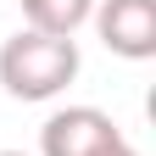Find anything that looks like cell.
<instances>
[{
  "mask_svg": "<svg viewBox=\"0 0 156 156\" xmlns=\"http://www.w3.org/2000/svg\"><path fill=\"white\" fill-rule=\"evenodd\" d=\"M123 145V128L101 106H62L39 128V156H106Z\"/></svg>",
  "mask_w": 156,
  "mask_h": 156,
  "instance_id": "7a4b0ae2",
  "label": "cell"
},
{
  "mask_svg": "<svg viewBox=\"0 0 156 156\" xmlns=\"http://www.w3.org/2000/svg\"><path fill=\"white\" fill-rule=\"evenodd\" d=\"M89 17H95V0H23V23L50 39H73Z\"/></svg>",
  "mask_w": 156,
  "mask_h": 156,
  "instance_id": "277c9868",
  "label": "cell"
},
{
  "mask_svg": "<svg viewBox=\"0 0 156 156\" xmlns=\"http://www.w3.org/2000/svg\"><path fill=\"white\" fill-rule=\"evenodd\" d=\"M95 34L123 62H151L156 56V0H95Z\"/></svg>",
  "mask_w": 156,
  "mask_h": 156,
  "instance_id": "3957f363",
  "label": "cell"
},
{
  "mask_svg": "<svg viewBox=\"0 0 156 156\" xmlns=\"http://www.w3.org/2000/svg\"><path fill=\"white\" fill-rule=\"evenodd\" d=\"M0 156H28V151H0Z\"/></svg>",
  "mask_w": 156,
  "mask_h": 156,
  "instance_id": "8992f818",
  "label": "cell"
},
{
  "mask_svg": "<svg viewBox=\"0 0 156 156\" xmlns=\"http://www.w3.org/2000/svg\"><path fill=\"white\" fill-rule=\"evenodd\" d=\"M78 39H50L34 28H17L0 45V84L11 101H56L78 78Z\"/></svg>",
  "mask_w": 156,
  "mask_h": 156,
  "instance_id": "6da1fadb",
  "label": "cell"
},
{
  "mask_svg": "<svg viewBox=\"0 0 156 156\" xmlns=\"http://www.w3.org/2000/svg\"><path fill=\"white\" fill-rule=\"evenodd\" d=\"M106 156H140V151H134V145L123 140V145H117V151H106Z\"/></svg>",
  "mask_w": 156,
  "mask_h": 156,
  "instance_id": "5b68a950",
  "label": "cell"
}]
</instances>
